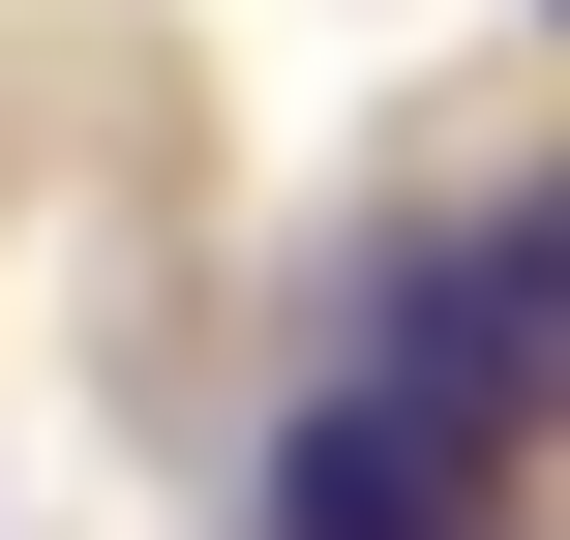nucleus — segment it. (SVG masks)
I'll use <instances>...</instances> for the list:
<instances>
[{"instance_id": "2", "label": "nucleus", "mask_w": 570, "mask_h": 540, "mask_svg": "<svg viewBox=\"0 0 570 540\" xmlns=\"http://www.w3.org/2000/svg\"><path fill=\"white\" fill-rule=\"evenodd\" d=\"M361 331H421L451 391H511V421L570 451V150L481 180V210H421V240H361Z\"/></svg>"}, {"instance_id": "3", "label": "nucleus", "mask_w": 570, "mask_h": 540, "mask_svg": "<svg viewBox=\"0 0 570 540\" xmlns=\"http://www.w3.org/2000/svg\"><path fill=\"white\" fill-rule=\"evenodd\" d=\"M541 30H570V0H541Z\"/></svg>"}, {"instance_id": "1", "label": "nucleus", "mask_w": 570, "mask_h": 540, "mask_svg": "<svg viewBox=\"0 0 570 540\" xmlns=\"http://www.w3.org/2000/svg\"><path fill=\"white\" fill-rule=\"evenodd\" d=\"M511 481H541V421L451 391L421 331H331L271 421V540H511Z\"/></svg>"}]
</instances>
